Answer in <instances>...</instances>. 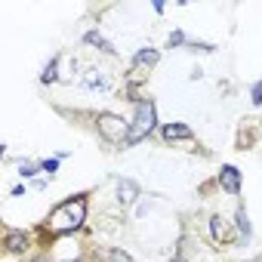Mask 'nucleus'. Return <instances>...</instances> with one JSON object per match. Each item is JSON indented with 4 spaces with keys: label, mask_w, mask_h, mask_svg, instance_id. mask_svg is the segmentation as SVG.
Returning <instances> with one entry per match:
<instances>
[{
    "label": "nucleus",
    "mask_w": 262,
    "mask_h": 262,
    "mask_svg": "<svg viewBox=\"0 0 262 262\" xmlns=\"http://www.w3.org/2000/svg\"><path fill=\"white\" fill-rule=\"evenodd\" d=\"M237 225H241V234H250V222H247V213L237 210Z\"/></svg>",
    "instance_id": "13"
},
{
    "label": "nucleus",
    "mask_w": 262,
    "mask_h": 262,
    "mask_svg": "<svg viewBox=\"0 0 262 262\" xmlns=\"http://www.w3.org/2000/svg\"><path fill=\"white\" fill-rule=\"evenodd\" d=\"M253 102H256V105H259V102H262V80H259V83H256V86H253Z\"/></svg>",
    "instance_id": "17"
},
{
    "label": "nucleus",
    "mask_w": 262,
    "mask_h": 262,
    "mask_svg": "<svg viewBox=\"0 0 262 262\" xmlns=\"http://www.w3.org/2000/svg\"><path fill=\"white\" fill-rule=\"evenodd\" d=\"M179 43H185V34L182 31H173L170 34V47H179Z\"/></svg>",
    "instance_id": "16"
},
{
    "label": "nucleus",
    "mask_w": 262,
    "mask_h": 262,
    "mask_svg": "<svg viewBox=\"0 0 262 262\" xmlns=\"http://www.w3.org/2000/svg\"><path fill=\"white\" fill-rule=\"evenodd\" d=\"M56 68H59V59H50V65L43 68V74H40V80H43V83H53V80L59 77V74H56Z\"/></svg>",
    "instance_id": "12"
},
{
    "label": "nucleus",
    "mask_w": 262,
    "mask_h": 262,
    "mask_svg": "<svg viewBox=\"0 0 262 262\" xmlns=\"http://www.w3.org/2000/svg\"><path fill=\"white\" fill-rule=\"evenodd\" d=\"M158 62V50H139L136 53V68H151Z\"/></svg>",
    "instance_id": "7"
},
{
    "label": "nucleus",
    "mask_w": 262,
    "mask_h": 262,
    "mask_svg": "<svg viewBox=\"0 0 262 262\" xmlns=\"http://www.w3.org/2000/svg\"><path fill=\"white\" fill-rule=\"evenodd\" d=\"M99 133H102L108 142H120V139L129 136V126H126L120 117H114V114H99Z\"/></svg>",
    "instance_id": "3"
},
{
    "label": "nucleus",
    "mask_w": 262,
    "mask_h": 262,
    "mask_svg": "<svg viewBox=\"0 0 262 262\" xmlns=\"http://www.w3.org/2000/svg\"><path fill=\"white\" fill-rule=\"evenodd\" d=\"M83 83H86L90 90H105V86H108V83H105V77H102V71H86Z\"/></svg>",
    "instance_id": "10"
},
{
    "label": "nucleus",
    "mask_w": 262,
    "mask_h": 262,
    "mask_svg": "<svg viewBox=\"0 0 262 262\" xmlns=\"http://www.w3.org/2000/svg\"><path fill=\"white\" fill-rule=\"evenodd\" d=\"M7 247H10L13 253L25 250V234H22V231H10V234H7Z\"/></svg>",
    "instance_id": "11"
},
{
    "label": "nucleus",
    "mask_w": 262,
    "mask_h": 262,
    "mask_svg": "<svg viewBox=\"0 0 262 262\" xmlns=\"http://www.w3.org/2000/svg\"><path fill=\"white\" fill-rule=\"evenodd\" d=\"M117 194H120V201H123V204H133V201L139 198V188H136V182L120 179V182H117Z\"/></svg>",
    "instance_id": "6"
},
{
    "label": "nucleus",
    "mask_w": 262,
    "mask_h": 262,
    "mask_svg": "<svg viewBox=\"0 0 262 262\" xmlns=\"http://www.w3.org/2000/svg\"><path fill=\"white\" fill-rule=\"evenodd\" d=\"M86 43H93V47H99L102 53H114V47H111V43H108V40H105V37H102L99 31H90V34H86Z\"/></svg>",
    "instance_id": "9"
},
{
    "label": "nucleus",
    "mask_w": 262,
    "mask_h": 262,
    "mask_svg": "<svg viewBox=\"0 0 262 262\" xmlns=\"http://www.w3.org/2000/svg\"><path fill=\"white\" fill-rule=\"evenodd\" d=\"M219 182H222V188H225L228 194H237V191H241V173H237L234 167H222Z\"/></svg>",
    "instance_id": "4"
},
{
    "label": "nucleus",
    "mask_w": 262,
    "mask_h": 262,
    "mask_svg": "<svg viewBox=\"0 0 262 262\" xmlns=\"http://www.w3.org/2000/svg\"><path fill=\"white\" fill-rule=\"evenodd\" d=\"M151 129H155V105H151L148 99H139V102H136V120H133V129H129L126 142L145 139Z\"/></svg>",
    "instance_id": "2"
},
{
    "label": "nucleus",
    "mask_w": 262,
    "mask_h": 262,
    "mask_svg": "<svg viewBox=\"0 0 262 262\" xmlns=\"http://www.w3.org/2000/svg\"><path fill=\"white\" fill-rule=\"evenodd\" d=\"M213 237H216V241H231V231H228V225H225L222 216L213 219Z\"/></svg>",
    "instance_id": "8"
},
{
    "label": "nucleus",
    "mask_w": 262,
    "mask_h": 262,
    "mask_svg": "<svg viewBox=\"0 0 262 262\" xmlns=\"http://www.w3.org/2000/svg\"><path fill=\"white\" fill-rule=\"evenodd\" d=\"M83 216H86V204L77 198V201H65V204H59V207L50 213L47 225H50V231H53V234H65V231L80 228Z\"/></svg>",
    "instance_id": "1"
},
{
    "label": "nucleus",
    "mask_w": 262,
    "mask_h": 262,
    "mask_svg": "<svg viewBox=\"0 0 262 262\" xmlns=\"http://www.w3.org/2000/svg\"><path fill=\"white\" fill-rule=\"evenodd\" d=\"M37 170H40V164H31V161H28V164H22V176H34Z\"/></svg>",
    "instance_id": "15"
},
{
    "label": "nucleus",
    "mask_w": 262,
    "mask_h": 262,
    "mask_svg": "<svg viewBox=\"0 0 262 262\" xmlns=\"http://www.w3.org/2000/svg\"><path fill=\"white\" fill-rule=\"evenodd\" d=\"M164 139H167V142H176V139H185V142H188V139H191V129H188L185 123H167V126H164Z\"/></svg>",
    "instance_id": "5"
},
{
    "label": "nucleus",
    "mask_w": 262,
    "mask_h": 262,
    "mask_svg": "<svg viewBox=\"0 0 262 262\" xmlns=\"http://www.w3.org/2000/svg\"><path fill=\"white\" fill-rule=\"evenodd\" d=\"M40 170H43V173H50V176H53V173H56V170H59V161H40Z\"/></svg>",
    "instance_id": "14"
}]
</instances>
